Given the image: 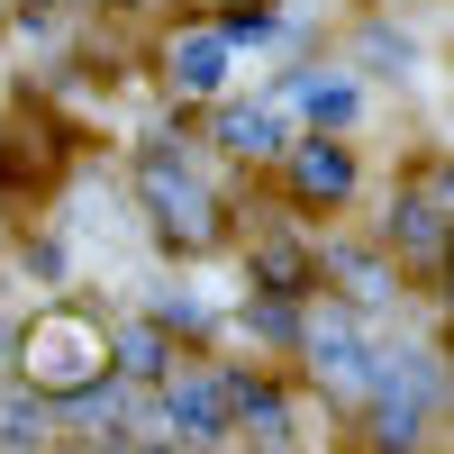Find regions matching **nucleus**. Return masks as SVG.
<instances>
[{
  "label": "nucleus",
  "instance_id": "0eeeda50",
  "mask_svg": "<svg viewBox=\"0 0 454 454\" xmlns=\"http://www.w3.org/2000/svg\"><path fill=\"white\" fill-rule=\"evenodd\" d=\"M291 109H309V119H336V128H346L355 109H364V91L346 82V73H300V82H291Z\"/></svg>",
  "mask_w": 454,
  "mask_h": 454
},
{
  "label": "nucleus",
  "instance_id": "20e7f679",
  "mask_svg": "<svg viewBox=\"0 0 454 454\" xmlns=\"http://www.w3.org/2000/svg\"><path fill=\"white\" fill-rule=\"evenodd\" d=\"M164 419H173V436H182V445H218V436H227V382H218V372H192V382H173Z\"/></svg>",
  "mask_w": 454,
  "mask_h": 454
},
{
  "label": "nucleus",
  "instance_id": "39448f33",
  "mask_svg": "<svg viewBox=\"0 0 454 454\" xmlns=\"http://www.w3.org/2000/svg\"><path fill=\"white\" fill-rule=\"evenodd\" d=\"M227 64H237V36H218V27L173 36V82L182 91H227Z\"/></svg>",
  "mask_w": 454,
  "mask_h": 454
},
{
  "label": "nucleus",
  "instance_id": "f8f14e48",
  "mask_svg": "<svg viewBox=\"0 0 454 454\" xmlns=\"http://www.w3.org/2000/svg\"><path fill=\"white\" fill-rule=\"evenodd\" d=\"M10 346H19V336H10V327H0V355H10Z\"/></svg>",
  "mask_w": 454,
  "mask_h": 454
},
{
  "label": "nucleus",
  "instance_id": "f03ea898",
  "mask_svg": "<svg viewBox=\"0 0 454 454\" xmlns=\"http://www.w3.org/2000/svg\"><path fill=\"white\" fill-rule=\"evenodd\" d=\"M145 209H155L182 246H209V227H218V218H209V182L182 164L173 145H155V155H145Z\"/></svg>",
  "mask_w": 454,
  "mask_h": 454
},
{
  "label": "nucleus",
  "instance_id": "7ed1b4c3",
  "mask_svg": "<svg viewBox=\"0 0 454 454\" xmlns=\"http://www.w3.org/2000/svg\"><path fill=\"white\" fill-rule=\"evenodd\" d=\"M309 355H318V382H336V391H372V364H382L364 318H346V309L309 327Z\"/></svg>",
  "mask_w": 454,
  "mask_h": 454
},
{
  "label": "nucleus",
  "instance_id": "1a4fd4ad",
  "mask_svg": "<svg viewBox=\"0 0 454 454\" xmlns=\"http://www.w3.org/2000/svg\"><path fill=\"white\" fill-rule=\"evenodd\" d=\"M372 382H382V391L400 400V372H391V364H372ZM409 391H436V372H427V355H409ZM400 427H409V409H391V445H400Z\"/></svg>",
  "mask_w": 454,
  "mask_h": 454
},
{
  "label": "nucleus",
  "instance_id": "9b49d317",
  "mask_svg": "<svg viewBox=\"0 0 454 454\" xmlns=\"http://www.w3.org/2000/svg\"><path fill=\"white\" fill-rule=\"evenodd\" d=\"M263 454H309V445H291V436H282V445H263Z\"/></svg>",
  "mask_w": 454,
  "mask_h": 454
},
{
  "label": "nucleus",
  "instance_id": "9d476101",
  "mask_svg": "<svg viewBox=\"0 0 454 454\" xmlns=\"http://www.w3.org/2000/svg\"><path fill=\"white\" fill-rule=\"evenodd\" d=\"M109 355H119L128 372H155V364H164V346H155V327H119V336H109Z\"/></svg>",
  "mask_w": 454,
  "mask_h": 454
},
{
  "label": "nucleus",
  "instance_id": "6e6552de",
  "mask_svg": "<svg viewBox=\"0 0 454 454\" xmlns=\"http://www.w3.org/2000/svg\"><path fill=\"white\" fill-rule=\"evenodd\" d=\"M300 192H318V200H346V192H355V164H346V145H309V155H300Z\"/></svg>",
  "mask_w": 454,
  "mask_h": 454
},
{
  "label": "nucleus",
  "instance_id": "f257e3e1",
  "mask_svg": "<svg viewBox=\"0 0 454 454\" xmlns=\"http://www.w3.org/2000/svg\"><path fill=\"white\" fill-rule=\"evenodd\" d=\"M19 364H27V382L36 391H82L91 382V372L109 364V336L91 327V318H36L27 336H19Z\"/></svg>",
  "mask_w": 454,
  "mask_h": 454
},
{
  "label": "nucleus",
  "instance_id": "423d86ee",
  "mask_svg": "<svg viewBox=\"0 0 454 454\" xmlns=\"http://www.w3.org/2000/svg\"><path fill=\"white\" fill-rule=\"evenodd\" d=\"M218 145H237V155H282V145H291L282 100H263V109H227V119H218Z\"/></svg>",
  "mask_w": 454,
  "mask_h": 454
}]
</instances>
